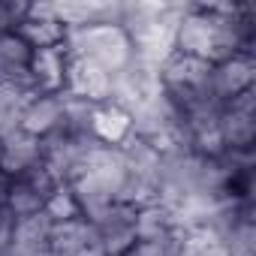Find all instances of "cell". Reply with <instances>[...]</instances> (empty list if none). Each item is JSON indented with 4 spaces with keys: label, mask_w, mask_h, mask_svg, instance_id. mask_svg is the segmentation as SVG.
I'll return each instance as SVG.
<instances>
[{
    "label": "cell",
    "mask_w": 256,
    "mask_h": 256,
    "mask_svg": "<svg viewBox=\"0 0 256 256\" xmlns=\"http://www.w3.org/2000/svg\"><path fill=\"white\" fill-rule=\"evenodd\" d=\"M16 34H18V36H22L34 52H40V48H60V46H64V40H66V28H64V24H58L54 18L42 16L34 4H30L28 18L16 28Z\"/></svg>",
    "instance_id": "obj_13"
},
{
    "label": "cell",
    "mask_w": 256,
    "mask_h": 256,
    "mask_svg": "<svg viewBox=\"0 0 256 256\" xmlns=\"http://www.w3.org/2000/svg\"><path fill=\"white\" fill-rule=\"evenodd\" d=\"M42 157H46V142L24 130H12L6 136H0V172L10 178L42 166Z\"/></svg>",
    "instance_id": "obj_8"
},
{
    "label": "cell",
    "mask_w": 256,
    "mask_h": 256,
    "mask_svg": "<svg viewBox=\"0 0 256 256\" xmlns=\"http://www.w3.org/2000/svg\"><path fill=\"white\" fill-rule=\"evenodd\" d=\"M64 48L70 58L88 60L114 78L136 64L133 40L126 34V28L120 24V18H102V22H90L84 28L66 30Z\"/></svg>",
    "instance_id": "obj_2"
},
{
    "label": "cell",
    "mask_w": 256,
    "mask_h": 256,
    "mask_svg": "<svg viewBox=\"0 0 256 256\" xmlns=\"http://www.w3.org/2000/svg\"><path fill=\"white\" fill-rule=\"evenodd\" d=\"M30 64H34V48L16 30L0 34V82L30 88Z\"/></svg>",
    "instance_id": "obj_11"
},
{
    "label": "cell",
    "mask_w": 256,
    "mask_h": 256,
    "mask_svg": "<svg viewBox=\"0 0 256 256\" xmlns=\"http://www.w3.org/2000/svg\"><path fill=\"white\" fill-rule=\"evenodd\" d=\"M66 48H40L30 64V90L34 94H64L66 78Z\"/></svg>",
    "instance_id": "obj_12"
},
{
    "label": "cell",
    "mask_w": 256,
    "mask_h": 256,
    "mask_svg": "<svg viewBox=\"0 0 256 256\" xmlns=\"http://www.w3.org/2000/svg\"><path fill=\"white\" fill-rule=\"evenodd\" d=\"M60 187L64 184L46 166H36L30 172H22V175L10 178V190H6V202L4 205L12 211L16 220L36 217V214H46L48 202L54 199V193Z\"/></svg>",
    "instance_id": "obj_3"
},
{
    "label": "cell",
    "mask_w": 256,
    "mask_h": 256,
    "mask_svg": "<svg viewBox=\"0 0 256 256\" xmlns=\"http://www.w3.org/2000/svg\"><path fill=\"white\" fill-rule=\"evenodd\" d=\"M136 211L139 205L133 202H114L96 217H90V226L106 256H120L136 247Z\"/></svg>",
    "instance_id": "obj_5"
},
{
    "label": "cell",
    "mask_w": 256,
    "mask_h": 256,
    "mask_svg": "<svg viewBox=\"0 0 256 256\" xmlns=\"http://www.w3.org/2000/svg\"><path fill=\"white\" fill-rule=\"evenodd\" d=\"M250 12V6H190L175 22L172 52L211 66L241 52L253 54L256 24Z\"/></svg>",
    "instance_id": "obj_1"
},
{
    "label": "cell",
    "mask_w": 256,
    "mask_h": 256,
    "mask_svg": "<svg viewBox=\"0 0 256 256\" xmlns=\"http://www.w3.org/2000/svg\"><path fill=\"white\" fill-rule=\"evenodd\" d=\"M253 139H256V96L250 90L223 102V112H220L223 154H250Z\"/></svg>",
    "instance_id": "obj_4"
},
{
    "label": "cell",
    "mask_w": 256,
    "mask_h": 256,
    "mask_svg": "<svg viewBox=\"0 0 256 256\" xmlns=\"http://www.w3.org/2000/svg\"><path fill=\"white\" fill-rule=\"evenodd\" d=\"M12 232H16V217H12V211L6 205H0V256H6Z\"/></svg>",
    "instance_id": "obj_16"
},
{
    "label": "cell",
    "mask_w": 256,
    "mask_h": 256,
    "mask_svg": "<svg viewBox=\"0 0 256 256\" xmlns=\"http://www.w3.org/2000/svg\"><path fill=\"white\" fill-rule=\"evenodd\" d=\"M22 130L48 142L54 136H64L66 130V94H34L24 118H22Z\"/></svg>",
    "instance_id": "obj_6"
},
{
    "label": "cell",
    "mask_w": 256,
    "mask_h": 256,
    "mask_svg": "<svg viewBox=\"0 0 256 256\" xmlns=\"http://www.w3.org/2000/svg\"><path fill=\"white\" fill-rule=\"evenodd\" d=\"M48 250H52V256H106L90 220L82 214L52 223Z\"/></svg>",
    "instance_id": "obj_7"
},
{
    "label": "cell",
    "mask_w": 256,
    "mask_h": 256,
    "mask_svg": "<svg viewBox=\"0 0 256 256\" xmlns=\"http://www.w3.org/2000/svg\"><path fill=\"white\" fill-rule=\"evenodd\" d=\"M30 96H34L30 88L0 82V136L22 130V118H24V108H28Z\"/></svg>",
    "instance_id": "obj_14"
},
{
    "label": "cell",
    "mask_w": 256,
    "mask_h": 256,
    "mask_svg": "<svg viewBox=\"0 0 256 256\" xmlns=\"http://www.w3.org/2000/svg\"><path fill=\"white\" fill-rule=\"evenodd\" d=\"M30 12V4H12V0H0V34L16 30Z\"/></svg>",
    "instance_id": "obj_15"
},
{
    "label": "cell",
    "mask_w": 256,
    "mask_h": 256,
    "mask_svg": "<svg viewBox=\"0 0 256 256\" xmlns=\"http://www.w3.org/2000/svg\"><path fill=\"white\" fill-rule=\"evenodd\" d=\"M253 78H256V60L247 52L232 54V58H226V60L211 66L214 94L223 102H229V100H235L241 94H250L253 90Z\"/></svg>",
    "instance_id": "obj_9"
},
{
    "label": "cell",
    "mask_w": 256,
    "mask_h": 256,
    "mask_svg": "<svg viewBox=\"0 0 256 256\" xmlns=\"http://www.w3.org/2000/svg\"><path fill=\"white\" fill-rule=\"evenodd\" d=\"M90 139L100 145H112L120 148L126 139H133V114L126 106L108 100V102H96L94 114H90Z\"/></svg>",
    "instance_id": "obj_10"
}]
</instances>
